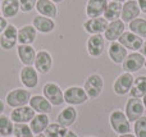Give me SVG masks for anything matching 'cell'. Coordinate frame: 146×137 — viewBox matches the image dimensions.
Returning <instances> with one entry per match:
<instances>
[{
    "instance_id": "6da1fadb",
    "label": "cell",
    "mask_w": 146,
    "mask_h": 137,
    "mask_svg": "<svg viewBox=\"0 0 146 137\" xmlns=\"http://www.w3.org/2000/svg\"><path fill=\"white\" fill-rule=\"evenodd\" d=\"M110 124L113 130L119 135L129 133V131H131V124H129L128 118L121 110H114L110 114Z\"/></svg>"
},
{
    "instance_id": "7a4b0ae2",
    "label": "cell",
    "mask_w": 146,
    "mask_h": 137,
    "mask_svg": "<svg viewBox=\"0 0 146 137\" xmlns=\"http://www.w3.org/2000/svg\"><path fill=\"white\" fill-rule=\"evenodd\" d=\"M30 99H31V94L27 90H22V89H15L7 95V103L12 108L26 107L30 103Z\"/></svg>"
},
{
    "instance_id": "3957f363",
    "label": "cell",
    "mask_w": 146,
    "mask_h": 137,
    "mask_svg": "<svg viewBox=\"0 0 146 137\" xmlns=\"http://www.w3.org/2000/svg\"><path fill=\"white\" fill-rule=\"evenodd\" d=\"M44 96L49 100V103L53 105H62L64 103V94L62 92L60 87L55 83H46L42 89Z\"/></svg>"
},
{
    "instance_id": "277c9868",
    "label": "cell",
    "mask_w": 146,
    "mask_h": 137,
    "mask_svg": "<svg viewBox=\"0 0 146 137\" xmlns=\"http://www.w3.org/2000/svg\"><path fill=\"white\" fill-rule=\"evenodd\" d=\"M87 94L81 87H69L64 92V101L71 105H80L87 100Z\"/></svg>"
},
{
    "instance_id": "5b68a950",
    "label": "cell",
    "mask_w": 146,
    "mask_h": 137,
    "mask_svg": "<svg viewBox=\"0 0 146 137\" xmlns=\"http://www.w3.org/2000/svg\"><path fill=\"white\" fill-rule=\"evenodd\" d=\"M142 114H144V103L136 97L129 99L126 105V117L128 118V120L131 122L137 120L142 117Z\"/></svg>"
},
{
    "instance_id": "8992f818",
    "label": "cell",
    "mask_w": 146,
    "mask_h": 137,
    "mask_svg": "<svg viewBox=\"0 0 146 137\" xmlns=\"http://www.w3.org/2000/svg\"><path fill=\"white\" fill-rule=\"evenodd\" d=\"M18 41V31L13 24H8L4 30L1 37H0V45L5 50H10L14 48V45Z\"/></svg>"
},
{
    "instance_id": "52a82bcc",
    "label": "cell",
    "mask_w": 146,
    "mask_h": 137,
    "mask_svg": "<svg viewBox=\"0 0 146 137\" xmlns=\"http://www.w3.org/2000/svg\"><path fill=\"white\" fill-rule=\"evenodd\" d=\"M103 78L98 74H92L90 76L85 82V91L87 94V96L90 97H98L101 94L103 90Z\"/></svg>"
},
{
    "instance_id": "ba28073f",
    "label": "cell",
    "mask_w": 146,
    "mask_h": 137,
    "mask_svg": "<svg viewBox=\"0 0 146 137\" xmlns=\"http://www.w3.org/2000/svg\"><path fill=\"white\" fill-rule=\"evenodd\" d=\"M142 66H145V58L142 54L139 53L129 54L123 62V69L126 72H128V73L137 72L139 69L142 68Z\"/></svg>"
},
{
    "instance_id": "9c48e42d",
    "label": "cell",
    "mask_w": 146,
    "mask_h": 137,
    "mask_svg": "<svg viewBox=\"0 0 146 137\" xmlns=\"http://www.w3.org/2000/svg\"><path fill=\"white\" fill-rule=\"evenodd\" d=\"M83 27H85L86 32L91 33V35H101V32H105V30L108 28V21L101 17L91 18V19L86 21Z\"/></svg>"
},
{
    "instance_id": "30bf717a",
    "label": "cell",
    "mask_w": 146,
    "mask_h": 137,
    "mask_svg": "<svg viewBox=\"0 0 146 137\" xmlns=\"http://www.w3.org/2000/svg\"><path fill=\"white\" fill-rule=\"evenodd\" d=\"M51 66H53V59H51V55L48 51H38L36 54L35 68L37 72H40L42 74L49 73L51 69Z\"/></svg>"
},
{
    "instance_id": "8fae6325",
    "label": "cell",
    "mask_w": 146,
    "mask_h": 137,
    "mask_svg": "<svg viewBox=\"0 0 146 137\" xmlns=\"http://www.w3.org/2000/svg\"><path fill=\"white\" fill-rule=\"evenodd\" d=\"M35 117V110L31 107H21V108H15L10 114L13 122L15 123H28L32 120V118Z\"/></svg>"
},
{
    "instance_id": "7c38bea8",
    "label": "cell",
    "mask_w": 146,
    "mask_h": 137,
    "mask_svg": "<svg viewBox=\"0 0 146 137\" xmlns=\"http://www.w3.org/2000/svg\"><path fill=\"white\" fill-rule=\"evenodd\" d=\"M140 7L139 3L136 0H128L124 3V5L122 7V21L123 22H131V21L136 19L140 14Z\"/></svg>"
},
{
    "instance_id": "4fadbf2b",
    "label": "cell",
    "mask_w": 146,
    "mask_h": 137,
    "mask_svg": "<svg viewBox=\"0 0 146 137\" xmlns=\"http://www.w3.org/2000/svg\"><path fill=\"white\" fill-rule=\"evenodd\" d=\"M133 77H132L131 73H123L115 79L114 82V91L118 95H126L127 92H129L132 87V83H133Z\"/></svg>"
},
{
    "instance_id": "5bb4252c",
    "label": "cell",
    "mask_w": 146,
    "mask_h": 137,
    "mask_svg": "<svg viewBox=\"0 0 146 137\" xmlns=\"http://www.w3.org/2000/svg\"><path fill=\"white\" fill-rule=\"evenodd\" d=\"M118 40L119 44H122L126 49H131V50H140L142 44H144V41L140 36L135 35L132 32H123Z\"/></svg>"
},
{
    "instance_id": "9a60e30c",
    "label": "cell",
    "mask_w": 146,
    "mask_h": 137,
    "mask_svg": "<svg viewBox=\"0 0 146 137\" xmlns=\"http://www.w3.org/2000/svg\"><path fill=\"white\" fill-rule=\"evenodd\" d=\"M124 32V22L123 21H111L110 24H108V28L105 30V38L108 41H117Z\"/></svg>"
},
{
    "instance_id": "2e32d148",
    "label": "cell",
    "mask_w": 146,
    "mask_h": 137,
    "mask_svg": "<svg viewBox=\"0 0 146 137\" xmlns=\"http://www.w3.org/2000/svg\"><path fill=\"white\" fill-rule=\"evenodd\" d=\"M21 82L28 89H33L37 86L38 83V76L37 71L32 67L26 66L25 68L21 71Z\"/></svg>"
},
{
    "instance_id": "e0dca14e",
    "label": "cell",
    "mask_w": 146,
    "mask_h": 137,
    "mask_svg": "<svg viewBox=\"0 0 146 137\" xmlns=\"http://www.w3.org/2000/svg\"><path fill=\"white\" fill-rule=\"evenodd\" d=\"M108 5V0H88L86 5V14L90 18H96L104 14Z\"/></svg>"
},
{
    "instance_id": "ac0fdd59",
    "label": "cell",
    "mask_w": 146,
    "mask_h": 137,
    "mask_svg": "<svg viewBox=\"0 0 146 137\" xmlns=\"http://www.w3.org/2000/svg\"><path fill=\"white\" fill-rule=\"evenodd\" d=\"M30 105L35 112L42 113V114H49L51 113V104L45 96H40V95H35L30 99Z\"/></svg>"
},
{
    "instance_id": "d6986e66",
    "label": "cell",
    "mask_w": 146,
    "mask_h": 137,
    "mask_svg": "<svg viewBox=\"0 0 146 137\" xmlns=\"http://www.w3.org/2000/svg\"><path fill=\"white\" fill-rule=\"evenodd\" d=\"M36 9L41 15L48 18H55L58 14V9L55 7V3L51 0H37L36 3Z\"/></svg>"
},
{
    "instance_id": "ffe728a7",
    "label": "cell",
    "mask_w": 146,
    "mask_h": 137,
    "mask_svg": "<svg viewBox=\"0 0 146 137\" xmlns=\"http://www.w3.org/2000/svg\"><path fill=\"white\" fill-rule=\"evenodd\" d=\"M33 27L36 28V31L41 33H49L55 28V22L51 18L44 17V15H36L33 18Z\"/></svg>"
},
{
    "instance_id": "44dd1931",
    "label": "cell",
    "mask_w": 146,
    "mask_h": 137,
    "mask_svg": "<svg viewBox=\"0 0 146 137\" xmlns=\"http://www.w3.org/2000/svg\"><path fill=\"white\" fill-rule=\"evenodd\" d=\"M109 56L117 64H121L127 58V49L119 42H111L109 46Z\"/></svg>"
},
{
    "instance_id": "7402d4cb",
    "label": "cell",
    "mask_w": 146,
    "mask_h": 137,
    "mask_svg": "<svg viewBox=\"0 0 146 137\" xmlns=\"http://www.w3.org/2000/svg\"><path fill=\"white\" fill-rule=\"evenodd\" d=\"M104 50V37L101 35H92L87 40V51L90 55L99 56Z\"/></svg>"
},
{
    "instance_id": "603a6c76",
    "label": "cell",
    "mask_w": 146,
    "mask_h": 137,
    "mask_svg": "<svg viewBox=\"0 0 146 137\" xmlns=\"http://www.w3.org/2000/svg\"><path fill=\"white\" fill-rule=\"evenodd\" d=\"M49 126V117L46 114L38 113L37 115L32 118V120L30 122V128L35 135H40L45 131V128Z\"/></svg>"
},
{
    "instance_id": "cb8c5ba5",
    "label": "cell",
    "mask_w": 146,
    "mask_h": 137,
    "mask_svg": "<svg viewBox=\"0 0 146 137\" xmlns=\"http://www.w3.org/2000/svg\"><path fill=\"white\" fill-rule=\"evenodd\" d=\"M18 56H19L21 62L25 66L31 67L32 64H35V49L30 45H19L18 46Z\"/></svg>"
},
{
    "instance_id": "d4e9b609",
    "label": "cell",
    "mask_w": 146,
    "mask_h": 137,
    "mask_svg": "<svg viewBox=\"0 0 146 137\" xmlns=\"http://www.w3.org/2000/svg\"><path fill=\"white\" fill-rule=\"evenodd\" d=\"M36 40V28L33 26H23L18 31V42L21 45H31Z\"/></svg>"
},
{
    "instance_id": "484cf974",
    "label": "cell",
    "mask_w": 146,
    "mask_h": 137,
    "mask_svg": "<svg viewBox=\"0 0 146 137\" xmlns=\"http://www.w3.org/2000/svg\"><path fill=\"white\" fill-rule=\"evenodd\" d=\"M76 118H77V112H76V109L72 107H68L59 113L56 120H58V123L60 126H63V127H69V126H72L73 123H74Z\"/></svg>"
},
{
    "instance_id": "4316f807",
    "label": "cell",
    "mask_w": 146,
    "mask_h": 137,
    "mask_svg": "<svg viewBox=\"0 0 146 137\" xmlns=\"http://www.w3.org/2000/svg\"><path fill=\"white\" fill-rule=\"evenodd\" d=\"M129 91H131L132 97H136V99L144 97L146 95V77L140 76V77H137V78H135Z\"/></svg>"
},
{
    "instance_id": "83f0119b",
    "label": "cell",
    "mask_w": 146,
    "mask_h": 137,
    "mask_svg": "<svg viewBox=\"0 0 146 137\" xmlns=\"http://www.w3.org/2000/svg\"><path fill=\"white\" fill-rule=\"evenodd\" d=\"M1 12L4 18H12L19 12V0H4L1 4Z\"/></svg>"
},
{
    "instance_id": "f1b7e54d",
    "label": "cell",
    "mask_w": 146,
    "mask_h": 137,
    "mask_svg": "<svg viewBox=\"0 0 146 137\" xmlns=\"http://www.w3.org/2000/svg\"><path fill=\"white\" fill-rule=\"evenodd\" d=\"M122 7H123V5H121V3H118V1L109 3V4L106 5L105 12H104V18H105L106 21L118 19L122 13Z\"/></svg>"
},
{
    "instance_id": "f546056e",
    "label": "cell",
    "mask_w": 146,
    "mask_h": 137,
    "mask_svg": "<svg viewBox=\"0 0 146 137\" xmlns=\"http://www.w3.org/2000/svg\"><path fill=\"white\" fill-rule=\"evenodd\" d=\"M129 28L131 32L140 37H146V21L142 18H136V19L129 22Z\"/></svg>"
},
{
    "instance_id": "4dcf8cb0",
    "label": "cell",
    "mask_w": 146,
    "mask_h": 137,
    "mask_svg": "<svg viewBox=\"0 0 146 137\" xmlns=\"http://www.w3.org/2000/svg\"><path fill=\"white\" fill-rule=\"evenodd\" d=\"M44 132H45L46 137H64L68 131L66 130V127L60 126L59 123H51L45 128Z\"/></svg>"
},
{
    "instance_id": "1f68e13d",
    "label": "cell",
    "mask_w": 146,
    "mask_h": 137,
    "mask_svg": "<svg viewBox=\"0 0 146 137\" xmlns=\"http://www.w3.org/2000/svg\"><path fill=\"white\" fill-rule=\"evenodd\" d=\"M13 133L15 137H33V132L26 123H15L13 126Z\"/></svg>"
},
{
    "instance_id": "d6a6232c",
    "label": "cell",
    "mask_w": 146,
    "mask_h": 137,
    "mask_svg": "<svg viewBox=\"0 0 146 137\" xmlns=\"http://www.w3.org/2000/svg\"><path fill=\"white\" fill-rule=\"evenodd\" d=\"M13 133V122L5 115H0V135L10 136Z\"/></svg>"
},
{
    "instance_id": "836d02e7",
    "label": "cell",
    "mask_w": 146,
    "mask_h": 137,
    "mask_svg": "<svg viewBox=\"0 0 146 137\" xmlns=\"http://www.w3.org/2000/svg\"><path fill=\"white\" fill-rule=\"evenodd\" d=\"M136 137H146V117H141L135 123Z\"/></svg>"
},
{
    "instance_id": "e575fe53",
    "label": "cell",
    "mask_w": 146,
    "mask_h": 137,
    "mask_svg": "<svg viewBox=\"0 0 146 137\" xmlns=\"http://www.w3.org/2000/svg\"><path fill=\"white\" fill-rule=\"evenodd\" d=\"M36 3L37 0H19V9L22 12L28 13L36 7Z\"/></svg>"
},
{
    "instance_id": "d590c367",
    "label": "cell",
    "mask_w": 146,
    "mask_h": 137,
    "mask_svg": "<svg viewBox=\"0 0 146 137\" xmlns=\"http://www.w3.org/2000/svg\"><path fill=\"white\" fill-rule=\"evenodd\" d=\"M7 26H8L7 19H5V18H3V17H0V33L4 32V30L7 28Z\"/></svg>"
},
{
    "instance_id": "8d00e7d4",
    "label": "cell",
    "mask_w": 146,
    "mask_h": 137,
    "mask_svg": "<svg viewBox=\"0 0 146 137\" xmlns=\"http://www.w3.org/2000/svg\"><path fill=\"white\" fill-rule=\"evenodd\" d=\"M137 3H139L140 10H141V12H144L146 14V0H137Z\"/></svg>"
},
{
    "instance_id": "74e56055",
    "label": "cell",
    "mask_w": 146,
    "mask_h": 137,
    "mask_svg": "<svg viewBox=\"0 0 146 137\" xmlns=\"http://www.w3.org/2000/svg\"><path fill=\"white\" fill-rule=\"evenodd\" d=\"M140 50H141V54L144 56H146V41L144 44H142V46H141V49H140Z\"/></svg>"
},
{
    "instance_id": "f35d334b",
    "label": "cell",
    "mask_w": 146,
    "mask_h": 137,
    "mask_svg": "<svg viewBox=\"0 0 146 137\" xmlns=\"http://www.w3.org/2000/svg\"><path fill=\"white\" fill-rule=\"evenodd\" d=\"M64 137H78V136L76 135L74 132H72V131H68V132L66 133V136H64Z\"/></svg>"
},
{
    "instance_id": "ab89813d",
    "label": "cell",
    "mask_w": 146,
    "mask_h": 137,
    "mask_svg": "<svg viewBox=\"0 0 146 137\" xmlns=\"http://www.w3.org/2000/svg\"><path fill=\"white\" fill-rule=\"evenodd\" d=\"M3 112H4V103L0 100V114H1Z\"/></svg>"
},
{
    "instance_id": "60d3db41",
    "label": "cell",
    "mask_w": 146,
    "mask_h": 137,
    "mask_svg": "<svg viewBox=\"0 0 146 137\" xmlns=\"http://www.w3.org/2000/svg\"><path fill=\"white\" fill-rule=\"evenodd\" d=\"M119 137H136V136L129 135V133H124V135H119Z\"/></svg>"
},
{
    "instance_id": "b9f144b4",
    "label": "cell",
    "mask_w": 146,
    "mask_h": 137,
    "mask_svg": "<svg viewBox=\"0 0 146 137\" xmlns=\"http://www.w3.org/2000/svg\"><path fill=\"white\" fill-rule=\"evenodd\" d=\"M142 103H144V107L146 108V95L144 96V100H142Z\"/></svg>"
},
{
    "instance_id": "7bdbcfd3",
    "label": "cell",
    "mask_w": 146,
    "mask_h": 137,
    "mask_svg": "<svg viewBox=\"0 0 146 137\" xmlns=\"http://www.w3.org/2000/svg\"><path fill=\"white\" fill-rule=\"evenodd\" d=\"M113 1H118V3H123V1H128V0H113Z\"/></svg>"
},
{
    "instance_id": "ee69618b",
    "label": "cell",
    "mask_w": 146,
    "mask_h": 137,
    "mask_svg": "<svg viewBox=\"0 0 146 137\" xmlns=\"http://www.w3.org/2000/svg\"><path fill=\"white\" fill-rule=\"evenodd\" d=\"M51 1H53V3H62L63 0H51Z\"/></svg>"
},
{
    "instance_id": "f6af8a7d",
    "label": "cell",
    "mask_w": 146,
    "mask_h": 137,
    "mask_svg": "<svg viewBox=\"0 0 146 137\" xmlns=\"http://www.w3.org/2000/svg\"><path fill=\"white\" fill-rule=\"evenodd\" d=\"M37 137H46L45 135H41V133H40V135H37Z\"/></svg>"
},
{
    "instance_id": "bcb514c9",
    "label": "cell",
    "mask_w": 146,
    "mask_h": 137,
    "mask_svg": "<svg viewBox=\"0 0 146 137\" xmlns=\"http://www.w3.org/2000/svg\"><path fill=\"white\" fill-rule=\"evenodd\" d=\"M145 67H146V62H145Z\"/></svg>"
},
{
    "instance_id": "7dc6e473",
    "label": "cell",
    "mask_w": 146,
    "mask_h": 137,
    "mask_svg": "<svg viewBox=\"0 0 146 137\" xmlns=\"http://www.w3.org/2000/svg\"><path fill=\"white\" fill-rule=\"evenodd\" d=\"M87 137H91V136H87Z\"/></svg>"
},
{
    "instance_id": "c3c4849f",
    "label": "cell",
    "mask_w": 146,
    "mask_h": 137,
    "mask_svg": "<svg viewBox=\"0 0 146 137\" xmlns=\"http://www.w3.org/2000/svg\"><path fill=\"white\" fill-rule=\"evenodd\" d=\"M0 137H1V135H0Z\"/></svg>"
}]
</instances>
